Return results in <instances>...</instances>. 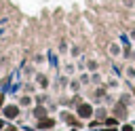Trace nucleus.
<instances>
[{"label": "nucleus", "mask_w": 135, "mask_h": 131, "mask_svg": "<svg viewBox=\"0 0 135 131\" xmlns=\"http://www.w3.org/2000/svg\"><path fill=\"white\" fill-rule=\"evenodd\" d=\"M4 118H8V120H13V118H17L19 116V108L17 106H4Z\"/></svg>", "instance_id": "obj_1"}, {"label": "nucleus", "mask_w": 135, "mask_h": 131, "mask_svg": "<svg viewBox=\"0 0 135 131\" xmlns=\"http://www.w3.org/2000/svg\"><path fill=\"white\" fill-rule=\"evenodd\" d=\"M78 116L80 118H89V116H93V108L89 106V104H82V106H78Z\"/></svg>", "instance_id": "obj_2"}, {"label": "nucleus", "mask_w": 135, "mask_h": 131, "mask_svg": "<svg viewBox=\"0 0 135 131\" xmlns=\"http://www.w3.org/2000/svg\"><path fill=\"white\" fill-rule=\"evenodd\" d=\"M53 125H55V120H53V118H44V120L40 118V123H38V129H51Z\"/></svg>", "instance_id": "obj_3"}, {"label": "nucleus", "mask_w": 135, "mask_h": 131, "mask_svg": "<svg viewBox=\"0 0 135 131\" xmlns=\"http://www.w3.org/2000/svg\"><path fill=\"white\" fill-rule=\"evenodd\" d=\"M38 82H40L42 87H46V85H49V80H46V76H38Z\"/></svg>", "instance_id": "obj_4"}, {"label": "nucleus", "mask_w": 135, "mask_h": 131, "mask_svg": "<svg viewBox=\"0 0 135 131\" xmlns=\"http://www.w3.org/2000/svg\"><path fill=\"white\" fill-rule=\"evenodd\" d=\"M21 104H23V106H30V104H32V99H30V97H23V99H21Z\"/></svg>", "instance_id": "obj_5"}, {"label": "nucleus", "mask_w": 135, "mask_h": 131, "mask_svg": "<svg viewBox=\"0 0 135 131\" xmlns=\"http://www.w3.org/2000/svg\"><path fill=\"white\" fill-rule=\"evenodd\" d=\"M105 125H110V127H114V125H116V118H108V120H105Z\"/></svg>", "instance_id": "obj_6"}, {"label": "nucleus", "mask_w": 135, "mask_h": 131, "mask_svg": "<svg viewBox=\"0 0 135 131\" xmlns=\"http://www.w3.org/2000/svg\"><path fill=\"white\" fill-rule=\"evenodd\" d=\"M122 131H133V127L131 125H122Z\"/></svg>", "instance_id": "obj_7"}, {"label": "nucleus", "mask_w": 135, "mask_h": 131, "mask_svg": "<svg viewBox=\"0 0 135 131\" xmlns=\"http://www.w3.org/2000/svg\"><path fill=\"white\" fill-rule=\"evenodd\" d=\"M2 104H4V95L0 93V110H2Z\"/></svg>", "instance_id": "obj_8"}, {"label": "nucleus", "mask_w": 135, "mask_h": 131, "mask_svg": "<svg viewBox=\"0 0 135 131\" xmlns=\"http://www.w3.org/2000/svg\"><path fill=\"white\" fill-rule=\"evenodd\" d=\"M2 127H4V120H2V118H0V129H2Z\"/></svg>", "instance_id": "obj_9"}, {"label": "nucleus", "mask_w": 135, "mask_h": 131, "mask_svg": "<svg viewBox=\"0 0 135 131\" xmlns=\"http://www.w3.org/2000/svg\"><path fill=\"white\" fill-rule=\"evenodd\" d=\"M8 131H17V129H15V127H8Z\"/></svg>", "instance_id": "obj_10"}, {"label": "nucleus", "mask_w": 135, "mask_h": 131, "mask_svg": "<svg viewBox=\"0 0 135 131\" xmlns=\"http://www.w3.org/2000/svg\"><path fill=\"white\" fill-rule=\"evenodd\" d=\"M105 131H116V129H105Z\"/></svg>", "instance_id": "obj_11"}]
</instances>
